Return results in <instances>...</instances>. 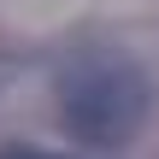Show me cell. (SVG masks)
Masks as SVG:
<instances>
[{
  "label": "cell",
  "instance_id": "obj_1",
  "mask_svg": "<svg viewBox=\"0 0 159 159\" xmlns=\"http://www.w3.org/2000/svg\"><path fill=\"white\" fill-rule=\"evenodd\" d=\"M59 118L83 148H124L148 118V83L124 59H83L59 83Z\"/></svg>",
  "mask_w": 159,
  "mask_h": 159
},
{
  "label": "cell",
  "instance_id": "obj_2",
  "mask_svg": "<svg viewBox=\"0 0 159 159\" xmlns=\"http://www.w3.org/2000/svg\"><path fill=\"white\" fill-rule=\"evenodd\" d=\"M6 159H41V153H6Z\"/></svg>",
  "mask_w": 159,
  "mask_h": 159
}]
</instances>
